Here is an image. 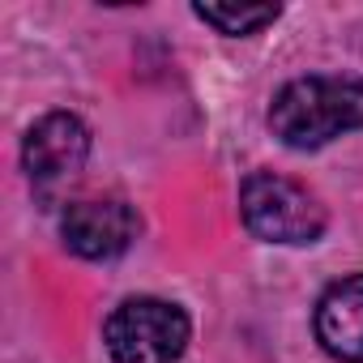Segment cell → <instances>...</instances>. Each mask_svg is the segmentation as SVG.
I'll return each instance as SVG.
<instances>
[{"label":"cell","instance_id":"cell-6","mask_svg":"<svg viewBox=\"0 0 363 363\" xmlns=\"http://www.w3.org/2000/svg\"><path fill=\"white\" fill-rule=\"evenodd\" d=\"M316 342L342 363H363V274L342 278L320 295Z\"/></svg>","mask_w":363,"mask_h":363},{"label":"cell","instance_id":"cell-2","mask_svg":"<svg viewBox=\"0 0 363 363\" xmlns=\"http://www.w3.org/2000/svg\"><path fill=\"white\" fill-rule=\"evenodd\" d=\"M240 210H244L248 231L265 244H312L325 231L320 201L303 184L274 171H257L244 179Z\"/></svg>","mask_w":363,"mask_h":363},{"label":"cell","instance_id":"cell-3","mask_svg":"<svg viewBox=\"0 0 363 363\" xmlns=\"http://www.w3.org/2000/svg\"><path fill=\"white\" fill-rule=\"evenodd\" d=\"M189 316L184 308H175L167 299H124L107 316V350L116 363H179V354L189 350Z\"/></svg>","mask_w":363,"mask_h":363},{"label":"cell","instance_id":"cell-4","mask_svg":"<svg viewBox=\"0 0 363 363\" xmlns=\"http://www.w3.org/2000/svg\"><path fill=\"white\" fill-rule=\"evenodd\" d=\"M86 158H90V128L69 111L43 116L26 133V145H22L26 175L43 201H52L56 193H65L73 184L86 167Z\"/></svg>","mask_w":363,"mask_h":363},{"label":"cell","instance_id":"cell-1","mask_svg":"<svg viewBox=\"0 0 363 363\" xmlns=\"http://www.w3.org/2000/svg\"><path fill=\"white\" fill-rule=\"evenodd\" d=\"M269 128L291 150H316L333 137L363 128V82L359 77H299L278 90Z\"/></svg>","mask_w":363,"mask_h":363},{"label":"cell","instance_id":"cell-7","mask_svg":"<svg viewBox=\"0 0 363 363\" xmlns=\"http://www.w3.org/2000/svg\"><path fill=\"white\" fill-rule=\"evenodd\" d=\"M197 18L201 22H210L214 30H223V35H252V30H261V26H269L274 18H278V5H252V9H227V5H197Z\"/></svg>","mask_w":363,"mask_h":363},{"label":"cell","instance_id":"cell-5","mask_svg":"<svg viewBox=\"0 0 363 363\" xmlns=\"http://www.w3.org/2000/svg\"><path fill=\"white\" fill-rule=\"evenodd\" d=\"M60 235L65 244L86 257V261H107L120 257L133 240H137V214L128 201L120 197H90V201H73L60 218Z\"/></svg>","mask_w":363,"mask_h":363}]
</instances>
